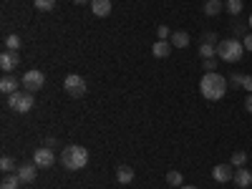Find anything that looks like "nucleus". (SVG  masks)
<instances>
[{
	"label": "nucleus",
	"mask_w": 252,
	"mask_h": 189,
	"mask_svg": "<svg viewBox=\"0 0 252 189\" xmlns=\"http://www.w3.org/2000/svg\"><path fill=\"white\" fill-rule=\"evenodd\" d=\"M227 78L222 76V73H217V71H207L204 76H202V81H199V94L204 96V98H209V101H220L224 94H227Z\"/></svg>",
	"instance_id": "f257e3e1"
},
{
	"label": "nucleus",
	"mask_w": 252,
	"mask_h": 189,
	"mask_svg": "<svg viewBox=\"0 0 252 189\" xmlns=\"http://www.w3.org/2000/svg\"><path fill=\"white\" fill-rule=\"evenodd\" d=\"M58 161L66 166L68 172H78V169H83V166L89 164V152L83 149V146H78V144H71V146H66V149L61 152Z\"/></svg>",
	"instance_id": "f03ea898"
},
{
	"label": "nucleus",
	"mask_w": 252,
	"mask_h": 189,
	"mask_svg": "<svg viewBox=\"0 0 252 189\" xmlns=\"http://www.w3.org/2000/svg\"><path fill=\"white\" fill-rule=\"evenodd\" d=\"M245 53V46L240 43L237 38H224L217 43V56L224 61V63H237Z\"/></svg>",
	"instance_id": "7ed1b4c3"
},
{
	"label": "nucleus",
	"mask_w": 252,
	"mask_h": 189,
	"mask_svg": "<svg viewBox=\"0 0 252 189\" xmlns=\"http://www.w3.org/2000/svg\"><path fill=\"white\" fill-rule=\"evenodd\" d=\"M8 106L13 111H18V114H28L35 106V98H33L31 91H15V94L8 96Z\"/></svg>",
	"instance_id": "20e7f679"
},
{
	"label": "nucleus",
	"mask_w": 252,
	"mask_h": 189,
	"mask_svg": "<svg viewBox=\"0 0 252 189\" xmlns=\"http://www.w3.org/2000/svg\"><path fill=\"white\" fill-rule=\"evenodd\" d=\"M63 91H66L68 96H73V98H81V96H86V81H83L81 76H76V73H68L66 81H63Z\"/></svg>",
	"instance_id": "39448f33"
},
{
	"label": "nucleus",
	"mask_w": 252,
	"mask_h": 189,
	"mask_svg": "<svg viewBox=\"0 0 252 189\" xmlns=\"http://www.w3.org/2000/svg\"><path fill=\"white\" fill-rule=\"evenodd\" d=\"M23 91H31V94H35V91H40L43 89V83H46V76H43V71H28V73H23Z\"/></svg>",
	"instance_id": "423d86ee"
},
{
	"label": "nucleus",
	"mask_w": 252,
	"mask_h": 189,
	"mask_svg": "<svg viewBox=\"0 0 252 189\" xmlns=\"http://www.w3.org/2000/svg\"><path fill=\"white\" fill-rule=\"evenodd\" d=\"M33 164L38 166V169H48V166L56 164V154L53 149H48V146H40V149H35L33 154Z\"/></svg>",
	"instance_id": "0eeeda50"
},
{
	"label": "nucleus",
	"mask_w": 252,
	"mask_h": 189,
	"mask_svg": "<svg viewBox=\"0 0 252 189\" xmlns=\"http://www.w3.org/2000/svg\"><path fill=\"white\" fill-rule=\"evenodd\" d=\"M232 177H235V166L232 164H217L215 169H212V179L220 182V184L232 182Z\"/></svg>",
	"instance_id": "6e6552de"
},
{
	"label": "nucleus",
	"mask_w": 252,
	"mask_h": 189,
	"mask_svg": "<svg viewBox=\"0 0 252 189\" xmlns=\"http://www.w3.org/2000/svg\"><path fill=\"white\" fill-rule=\"evenodd\" d=\"M18 63H20L18 51H3V53H0V68H3L5 73L15 71V68H18Z\"/></svg>",
	"instance_id": "1a4fd4ad"
},
{
	"label": "nucleus",
	"mask_w": 252,
	"mask_h": 189,
	"mask_svg": "<svg viewBox=\"0 0 252 189\" xmlns=\"http://www.w3.org/2000/svg\"><path fill=\"white\" fill-rule=\"evenodd\" d=\"M20 86H23V81L15 78V76H3V78H0V91H3L5 96L20 91Z\"/></svg>",
	"instance_id": "9d476101"
},
{
	"label": "nucleus",
	"mask_w": 252,
	"mask_h": 189,
	"mask_svg": "<svg viewBox=\"0 0 252 189\" xmlns=\"http://www.w3.org/2000/svg\"><path fill=\"white\" fill-rule=\"evenodd\" d=\"M35 169H38V166L35 164H23V166H18V177H20V182H23V184H33L35 182Z\"/></svg>",
	"instance_id": "9b49d317"
},
{
	"label": "nucleus",
	"mask_w": 252,
	"mask_h": 189,
	"mask_svg": "<svg viewBox=\"0 0 252 189\" xmlns=\"http://www.w3.org/2000/svg\"><path fill=\"white\" fill-rule=\"evenodd\" d=\"M91 10H94L96 18L111 15V0H91Z\"/></svg>",
	"instance_id": "f8f14e48"
},
{
	"label": "nucleus",
	"mask_w": 252,
	"mask_h": 189,
	"mask_svg": "<svg viewBox=\"0 0 252 189\" xmlns=\"http://www.w3.org/2000/svg\"><path fill=\"white\" fill-rule=\"evenodd\" d=\"M232 182H235L240 189H247V187L252 184V172L245 169V166H240V169L235 172V177H232Z\"/></svg>",
	"instance_id": "ddd939ff"
},
{
	"label": "nucleus",
	"mask_w": 252,
	"mask_h": 189,
	"mask_svg": "<svg viewBox=\"0 0 252 189\" xmlns=\"http://www.w3.org/2000/svg\"><path fill=\"white\" fill-rule=\"evenodd\" d=\"M172 43H169V40H157V43L152 46V53L157 56V58H166V56H169L172 53Z\"/></svg>",
	"instance_id": "4468645a"
},
{
	"label": "nucleus",
	"mask_w": 252,
	"mask_h": 189,
	"mask_svg": "<svg viewBox=\"0 0 252 189\" xmlns=\"http://www.w3.org/2000/svg\"><path fill=\"white\" fill-rule=\"evenodd\" d=\"M169 43H172L174 48H187V46H189V33H187V31H174L172 38H169Z\"/></svg>",
	"instance_id": "2eb2a0df"
},
{
	"label": "nucleus",
	"mask_w": 252,
	"mask_h": 189,
	"mask_svg": "<svg viewBox=\"0 0 252 189\" xmlns=\"http://www.w3.org/2000/svg\"><path fill=\"white\" fill-rule=\"evenodd\" d=\"M116 182L131 184L134 182V169H131V166H119V169H116Z\"/></svg>",
	"instance_id": "dca6fc26"
},
{
	"label": "nucleus",
	"mask_w": 252,
	"mask_h": 189,
	"mask_svg": "<svg viewBox=\"0 0 252 189\" xmlns=\"http://www.w3.org/2000/svg\"><path fill=\"white\" fill-rule=\"evenodd\" d=\"M222 0H207L204 3V15H209V18H215V15H220L222 13Z\"/></svg>",
	"instance_id": "f3484780"
},
{
	"label": "nucleus",
	"mask_w": 252,
	"mask_h": 189,
	"mask_svg": "<svg viewBox=\"0 0 252 189\" xmlns=\"http://www.w3.org/2000/svg\"><path fill=\"white\" fill-rule=\"evenodd\" d=\"M20 177L18 174H5L3 177V182H0V189H20Z\"/></svg>",
	"instance_id": "a211bd4d"
},
{
	"label": "nucleus",
	"mask_w": 252,
	"mask_h": 189,
	"mask_svg": "<svg viewBox=\"0 0 252 189\" xmlns=\"http://www.w3.org/2000/svg\"><path fill=\"white\" fill-rule=\"evenodd\" d=\"M242 8H245L242 0H227V3H224V10H227L229 15H240V13H242Z\"/></svg>",
	"instance_id": "6ab92c4d"
},
{
	"label": "nucleus",
	"mask_w": 252,
	"mask_h": 189,
	"mask_svg": "<svg viewBox=\"0 0 252 189\" xmlns=\"http://www.w3.org/2000/svg\"><path fill=\"white\" fill-rule=\"evenodd\" d=\"M33 5H35V10H40V13H48V10L56 8V0H33Z\"/></svg>",
	"instance_id": "aec40b11"
},
{
	"label": "nucleus",
	"mask_w": 252,
	"mask_h": 189,
	"mask_svg": "<svg viewBox=\"0 0 252 189\" xmlns=\"http://www.w3.org/2000/svg\"><path fill=\"white\" fill-rule=\"evenodd\" d=\"M182 182H184V177H182L177 169H172L169 174H166V184H169V187H177V189H179V187H182Z\"/></svg>",
	"instance_id": "412c9836"
},
{
	"label": "nucleus",
	"mask_w": 252,
	"mask_h": 189,
	"mask_svg": "<svg viewBox=\"0 0 252 189\" xmlns=\"http://www.w3.org/2000/svg\"><path fill=\"white\" fill-rule=\"evenodd\" d=\"M199 56L207 61V58H215L217 56V46H209V43H202L199 46Z\"/></svg>",
	"instance_id": "4be33fe9"
},
{
	"label": "nucleus",
	"mask_w": 252,
	"mask_h": 189,
	"mask_svg": "<svg viewBox=\"0 0 252 189\" xmlns=\"http://www.w3.org/2000/svg\"><path fill=\"white\" fill-rule=\"evenodd\" d=\"M18 48H20V35L10 33V35L5 38V51H18Z\"/></svg>",
	"instance_id": "5701e85b"
},
{
	"label": "nucleus",
	"mask_w": 252,
	"mask_h": 189,
	"mask_svg": "<svg viewBox=\"0 0 252 189\" xmlns=\"http://www.w3.org/2000/svg\"><path fill=\"white\" fill-rule=\"evenodd\" d=\"M229 164L240 169V166H245V164H247V154H245V152H235V154H232V159H229Z\"/></svg>",
	"instance_id": "b1692460"
},
{
	"label": "nucleus",
	"mask_w": 252,
	"mask_h": 189,
	"mask_svg": "<svg viewBox=\"0 0 252 189\" xmlns=\"http://www.w3.org/2000/svg\"><path fill=\"white\" fill-rule=\"evenodd\" d=\"M0 169H3L5 174H10V172L15 169V161H13L10 157H3V159H0Z\"/></svg>",
	"instance_id": "393cba45"
},
{
	"label": "nucleus",
	"mask_w": 252,
	"mask_h": 189,
	"mask_svg": "<svg viewBox=\"0 0 252 189\" xmlns=\"http://www.w3.org/2000/svg\"><path fill=\"white\" fill-rule=\"evenodd\" d=\"M242 81H245V73H232V76L227 78V83H229V86H235V89L242 86Z\"/></svg>",
	"instance_id": "a878e982"
},
{
	"label": "nucleus",
	"mask_w": 252,
	"mask_h": 189,
	"mask_svg": "<svg viewBox=\"0 0 252 189\" xmlns=\"http://www.w3.org/2000/svg\"><path fill=\"white\" fill-rule=\"evenodd\" d=\"M166 38H172V31L166 26H159L157 28V40H166Z\"/></svg>",
	"instance_id": "bb28decb"
},
{
	"label": "nucleus",
	"mask_w": 252,
	"mask_h": 189,
	"mask_svg": "<svg viewBox=\"0 0 252 189\" xmlns=\"http://www.w3.org/2000/svg\"><path fill=\"white\" fill-rule=\"evenodd\" d=\"M204 71H217V61L215 58H207L204 61Z\"/></svg>",
	"instance_id": "cd10ccee"
},
{
	"label": "nucleus",
	"mask_w": 252,
	"mask_h": 189,
	"mask_svg": "<svg viewBox=\"0 0 252 189\" xmlns=\"http://www.w3.org/2000/svg\"><path fill=\"white\" fill-rule=\"evenodd\" d=\"M242 46H245V51H250L252 53V31L245 35V40H242Z\"/></svg>",
	"instance_id": "c85d7f7f"
},
{
	"label": "nucleus",
	"mask_w": 252,
	"mask_h": 189,
	"mask_svg": "<svg viewBox=\"0 0 252 189\" xmlns=\"http://www.w3.org/2000/svg\"><path fill=\"white\" fill-rule=\"evenodd\" d=\"M204 43L215 46V43H217V33H204Z\"/></svg>",
	"instance_id": "c756f323"
},
{
	"label": "nucleus",
	"mask_w": 252,
	"mask_h": 189,
	"mask_svg": "<svg viewBox=\"0 0 252 189\" xmlns=\"http://www.w3.org/2000/svg\"><path fill=\"white\" fill-rule=\"evenodd\" d=\"M242 89H245L247 94H252V76H245V81H242Z\"/></svg>",
	"instance_id": "7c9ffc66"
},
{
	"label": "nucleus",
	"mask_w": 252,
	"mask_h": 189,
	"mask_svg": "<svg viewBox=\"0 0 252 189\" xmlns=\"http://www.w3.org/2000/svg\"><path fill=\"white\" fill-rule=\"evenodd\" d=\"M56 144H58V139H56V136H46V144H43V146H48V149H53Z\"/></svg>",
	"instance_id": "2f4dec72"
},
{
	"label": "nucleus",
	"mask_w": 252,
	"mask_h": 189,
	"mask_svg": "<svg viewBox=\"0 0 252 189\" xmlns=\"http://www.w3.org/2000/svg\"><path fill=\"white\" fill-rule=\"evenodd\" d=\"M245 109H247V111H250V114H252V94H250V96H247V98H245Z\"/></svg>",
	"instance_id": "473e14b6"
},
{
	"label": "nucleus",
	"mask_w": 252,
	"mask_h": 189,
	"mask_svg": "<svg viewBox=\"0 0 252 189\" xmlns=\"http://www.w3.org/2000/svg\"><path fill=\"white\" fill-rule=\"evenodd\" d=\"M76 5H83V3H91V0H73Z\"/></svg>",
	"instance_id": "72a5a7b5"
},
{
	"label": "nucleus",
	"mask_w": 252,
	"mask_h": 189,
	"mask_svg": "<svg viewBox=\"0 0 252 189\" xmlns=\"http://www.w3.org/2000/svg\"><path fill=\"white\" fill-rule=\"evenodd\" d=\"M247 28H250V31H252V15H250V18H247Z\"/></svg>",
	"instance_id": "f704fd0d"
},
{
	"label": "nucleus",
	"mask_w": 252,
	"mask_h": 189,
	"mask_svg": "<svg viewBox=\"0 0 252 189\" xmlns=\"http://www.w3.org/2000/svg\"><path fill=\"white\" fill-rule=\"evenodd\" d=\"M179 189H197V187H189V184H182Z\"/></svg>",
	"instance_id": "c9c22d12"
}]
</instances>
